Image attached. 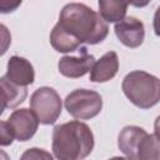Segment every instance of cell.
<instances>
[{"label":"cell","instance_id":"cell-9","mask_svg":"<svg viewBox=\"0 0 160 160\" xmlns=\"http://www.w3.org/2000/svg\"><path fill=\"white\" fill-rule=\"evenodd\" d=\"M5 78L18 86L28 88L35 80V71L29 60L14 55L8 61Z\"/></svg>","mask_w":160,"mask_h":160},{"label":"cell","instance_id":"cell-20","mask_svg":"<svg viewBox=\"0 0 160 160\" xmlns=\"http://www.w3.org/2000/svg\"><path fill=\"white\" fill-rule=\"evenodd\" d=\"M5 109H6V100H5V96H4L2 90L0 88V115H2Z\"/></svg>","mask_w":160,"mask_h":160},{"label":"cell","instance_id":"cell-19","mask_svg":"<svg viewBox=\"0 0 160 160\" xmlns=\"http://www.w3.org/2000/svg\"><path fill=\"white\" fill-rule=\"evenodd\" d=\"M20 5H21V1H0V14L12 12Z\"/></svg>","mask_w":160,"mask_h":160},{"label":"cell","instance_id":"cell-15","mask_svg":"<svg viewBox=\"0 0 160 160\" xmlns=\"http://www.w3.org/2000/svg\"><path fill=\"white\" fill-rule=\"evenodd\" d=\"M135 160H160L159 138L156 134H146L139 142Z\"/></svg>","mask_w":160,"mask_h":160},{"label":"cell","instance_id":"cell-13","mask_svg":"<svg viewBox=\"0 0 160 160\" xmlns=\"http://www.w3.org/2000/svg\"><path fill=\"white\" fill-rule=\"evenodd\" d=\"M50 44L58 52H71L81 46V44L76 39L69 35L58 24H55L50 32Z\"/></svg>","mask_w":160,"mask_h":160},{"label":"cell","instance_id":"cell-6","mask_svg":"<svg viewBox=\"0 0 160 160\" xmlns=\"http://www.w3.org/2000/svg\"><path fill=\"white\" fill-rule=\"evenodd\" d=\"M8 124L12 130L14 139L18 141L30 140L35 135L39 126V121L35 114L26 108L14 110L8 119Z\"/></svg>","mask_w":160,"mask_h":160},{"label":"cell","instance_id":"cell-7","mask_svg":"<svg viewBox=\"0 0 160 160\" xmlns=\"http://www.w3.org/2000/svg\"><path fill=\"white\" fill-rule=\"evenodd\" d=\"M114 31L119 41L130 49H136L144 42L145 26L144 22L135 16H125L115 24Z\"/></svg>","mask_w":160,"mask_h":160},{"label":"cell","instance_id":"cell-10","mask_svg":"<svg viewBox=\"0 0 160 160\" xmlns=\"http://www.w3.org/2000/svg\"><path fill=\"white\" fill-rule=\"evenodd\" d=\"M119 70V56L115 51L105 52L99 60L94 62L90 69V81L106 82L111 80Z\"/></svg>","mask_w":160,"mask_h":160},{"label":"cell","instance_id":"cell-18","mask_svg":"<svg viewBox=\"0 0 160 160\" xmlns=\"http://www.w3.org/2000/svg\"><path fill=\"white\" fill-rule=\"evenodd\" d=\"M11 45V34L10 30L0 22V56H2Z\"/></svg>","mask_w":160,"mask_h":160},{"label":"cell","instance_id":"cell-4","mask_svg":"<svg viewBox=\"0 0 160 160\" xmlns=\"http://www.w3.org/2000/svg\"><path fill=\"white\" fill-rule=\"evenodd\" d=\"M64 105L72 118L89 120L100 114L102 109V98L94 90L76 89L68 94Z\"/></svg>","mask_w":160,"mask_h":160},{"label":"cell","instance_id":"cell-14","mask_svg":"<svg viewBox=\"0 0 160 160\" xmlns=\"http://www.w3.org/2000/svg\"><path fill=\"white\" fill-rule=\"evenodd\" d=\"M0 88L6 100V109H15L19 106L28 96V89L22 86H18L9 81L5 75L0 78Z\"/></svg>","mask_w":160,"mask_h":160},{"label":"cell","instance_id":"cell-21","mask_svg":"<svg viewBox=\"0 0 160 160\" xmlns=\"http://www.w3.org/2000/svg\"><path fill=\"white\" fill-rule=\"evenodd\" d=\"M0 160H10V156H9V154H8L6 151L1 150V149H0Z\"/></svg>","mask_w":160,"mask_h":160},{"label":"cell","instance_id":"cell-8","mask_svg":"<svg viewBox=\"0 0 160 160\" xmlns=\"http://www.w3.org/2000/svg\"><path fill=\"white\" fill-rule=\"evenodd\" d=\"M95 62V58L88 52L86 48H80L78 56L65 55L58 62V69L61 75L70 79H78L90 71Z\"/></svg>","mask_w":160,"mask_h":160},{"label":"cell","instance_id":"cell-22","mask_svg":"<svg viewBox=\"0 0 160 160\" xmlns=\"http://www.w3.org/2000/svg\"><path fill=\"white\" fill-rule=\"evenodd\" d=\"M109 160H130L129 158H124V156H114V158H111V159H109Z\"/></svg>","mask_w":160,"mask_h":160},{"label":"cell","instance_id":"cell-17","mask_svg":"<svg viewBox=\"0 0 160 160\" xmlns=\"http://www.w3.org/2000/svg\"><path fill=\"white\" fill-rule=\"evenodd\" d=\"M14 141V134L8 121L0 120V146H9Z\"/></svg>","mask_w":160,"mask_h":160},{"label":"cell","instance_id":"cell-2","mask_svg":"<svg viewBox=\"0 0 160 160\" xmlns=\"http://www.w3.org/2000/svg\"><path fill=\"white\" fill-rule=\"evenodd\" d=\"M94 134L89 125L72 120L52 130V154L58 160H82L94 149Z\"/></svg>","mask_w":160,"mask_h":160},{"label":"cell","instance_id":"cell-5","mask_svg":"<svg viewBox=\"0 0 160 160\" xmlns=\"http://www.w3.org/2000/svg\"><path fill=\"white\" fill-rule=\"evenodd\" d=\"M30 108L38 121L44 125L54 124L61 114V99L58 91L50 86L36 89L30 98Z\"/></svg>","mask_w":160,"mask_h":160},{"label":"cell","instance_id":"cell-12","mask_svg":"<svg viewBox=\"0 0 160 160\" xmlns=\"http://www.w3.org/2000/svg\"><path fill=\"white\" fill-rule=\"evenodd\" d=\"M99 5V15L100 18L108 22H119L126 15L129 2L119 1V0H100Z\"/></svg>","mask_w":160,"mask_h":160},{"label":"cell","instance_id":"cell-16","mask_svg":"<svg viewBox=\"0 0 160 160\" xmlns=\"http://www.w3.org/2000/svg\"><path fill=\"white\" fill-rule=\"evenodd\" d=\"M20 160H54V158L49 151L44 149L30 148L21 154Z\"/></svg>","mask_w":160,"mask_h":160},{"label":"cell","instance_id":"cell-3","mask_svg":"<svg viewBox=\"0 0 160 160\" xmlns=\"http://www.w3.org/2000/svg\"><path fill=\"white\" fill-rule=\"evenodd\" d=\"M124 95L140 109H150L160 100V81L156 76L142 71L134 70L125 75L121 82Z\"/></svg>","mask_w":160,"mask_h":160},{"label":"cell","instance_id":"cell-1","mask_svg":"<svg viewBox=\"0 0 160 160\" xmlns=\"http://www.w3.org/2000/svg\"><path fill=\"white\" fill-rule=\"evenodd\" d=\"M56 24L80 44H99L109 34V26L100 15L80 2L66 4L60 11Z\"/></svg>","mask_w":160,"mask_h":160},{"label":"cell","instance_id":"cell-11","mask_svg":"<svg viewBox=\"0 0 160 160\" xmlns=\"http://www.w3.org/2000/svg\"><path fill=\"white\" fill-rule=\"evenodd\" d=\"M148 132L140 126L128 125V126L122 128V130L119 134L118 146L126 158H129L130 160H135V154H136L138 145H139L140 140Z\"/></svg>","mask_w":160,"mask_h":160}]
</instances>
